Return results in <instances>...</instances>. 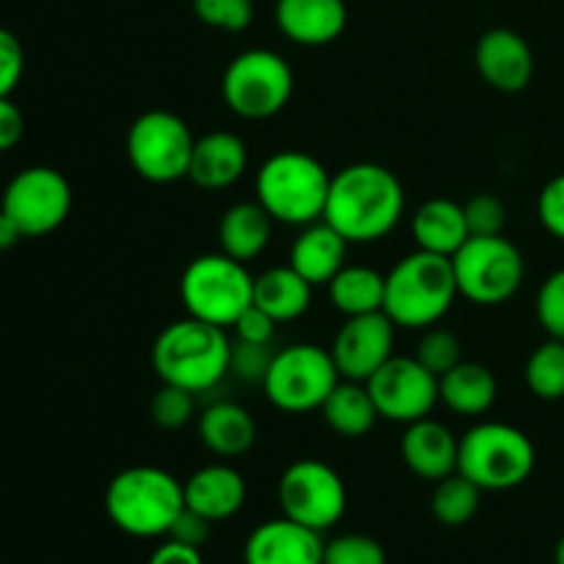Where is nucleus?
<instances>
[{
    "label": "nucleus",
    "mask_w": 564,
    "mask_h": 564,
    "mask_svg": "<svg viewBox=\"0 0 564 564\" xmlns=\"http://www.w3.org/2000/svg\"><path fill=\"white\" fill-rule=\"evenodd\" d=\"M405 215V187L397 174L378 163H352L330 176L325 224L350 246L389 237Z\"/></svg>",
    "instance_id": "1"
},
{
    "label": "nucleus",
    "mask_w": 564,
    "mask_h": 564,
    "mask_svg": "<svg viewBox=\"0 0 564 564\" xmlns=\"http://www.w3.org/2000/svg\"><path fill=\"white\" fill-rule=\"evenodd\" d=\"M231 339L226 328L209 325L187 314L185 319L165 325L152 345V367L160 383L202 394L224 383L229 375Z\"/></svg>",
    "instance_id": "2"
},
{
    "label": "nucleus",
    "mask_w": 564,
    "mask_h": 564,
    "mask_svg": "<svg viewBox=\"0 0 564 564\" xmlns=\"http://www.w3.org/2000/svg\"><path fill=\"white\" fill-rule=\"evenodd\" d=\"M182 510V482L158 466L124 468L105 490V512L110 523L130 538H165Z\"/></svg>",
    "instance_id": "3"
},
{
    "label": "nucleus",
    "mask_w": 564,
    "mask_h": 564,
    "mask_svg": "<svg viewBox=\"0 0 564 564\" xmlns=\"http://www.w3.org/2000/svg\"><path fill=\"white\" fill-rule=\"evenodd\" d=\"M457 295L452 257L416 248L386 273L383 312L397 328L424 330L446 317Z\"/></svg>",
    "instance_id": "4"
},
{
    "label": "nucleus",
    "mask_w": 564,
    "mask_h": 564,
    "mask_svg": "<svg viewBox=\"0 0 564 564\" xmlns=\"http://www.w3.org/2000/svg\"><path fill=\"white\" fill-rule=\"evenodd\" d=\"M330 176L317 158L297 149L270 154L257 171L253 193L275 224L308 226L323 220Z\"/></svg>",
    "instance_id": "5"
},
{
    "label": "nucleus",
    "mask_w": 564,
    "mask_h": 564,
    "mask_svg": "<svg viewBox=\"0 0 564 564\" xmlns=\"http://www.w3.org/2000/svg\"><path fill=\"white\" fill-rule=\"evenodd\" d=\"M538 466L532 438L516 424H474L460 438L457 471L482 490H512L527 482Z\"/></svg>",
    "instance_id": "6"
},
{
    "label": "nucleus",
    "mask_w": 564,
    "mask_h": 564,
    "mask_svg": "<svg viewBox=\"0 0 564 564\" xmlns=\"http://www.w3.org/2000/svg\"><path fill=\"white\" fill-rule=\"evenodd\" d=\"M180 297L191 317L231 328L240 314L253 306V275L224 251L202 253L182 273Z\"/></svg>",
    "instance_id": "7"
},
{
    "label": "nucleus",
    "mask_w": 564,
    "mask_h": 564,
    "mask_svg": "<svg viewBox=\"0 0 564 564\" xmlns=\"http://www.w3.org/2000/svg\"><path fill=\"white\" fill-rule=\"evenodd\" d=\"M292 91H295L292 66L275 50H246L229 61L220 77L226 108L248 121L273 119L290 105Z\"/></svg>",
    "instance_id": "8"
},
{
    "label": "nucleus",
    "mask_w": 564,
    "mask_h": 564,
    "mask_svg": "<svg viewBox=\"0 0 564 564\" xmlns=\"http://www.w3.org/2000/svg\"><path fill=\"white\" fill-rule=\"evenodd\" d=\"M457 292L477 306H501L518 295L527 279L521 248L505 235L468 237L452 257Z\"/></svg>",
    "instance_id": "9"
},
{
    "label": "nucleus",
    "mask_w": 564,
    "mask_h": 564,
    "mask_svg": "<svg viewBox=\"0 0 564 564\" xmlns=\"http://www.w3.org/2000/svg\"><path fill=\"white\" fill-rule=\"evenodd\" d=\"M339 380L341 375L330 350L312 341H301V345H290L275 352L262 389L270 405L279 411L308 413L323 408Z\"/></svg>",
    "instance_id": "10"
},
{
    "label": "nucleus",
    "mask_w": 564,
    "mask_h": 564,
    "mask_svg": "<svg viewBox=\"0 0 564 564\" xmlns=\"http://www.w3.org/2000/svg\"><path fill=\"white\" fill-rule=\"evenodd\" d=\"M193 147L191 127L174 110H147L127 130V160L141 180L154 185L187 180Z\"/></svg>",
    "instance_id": "11"
},
{
    "label": "nucleus",
    "mask_w": 564,
    "mask_h": 564,
    "mask_svg": "<svg viewBox=\"0 0 564 564\" xmlns=\"http://www.w3.org/2000/svg\"><path fill=\"white\" fill-rule=\"evenodd\" d=\"M279 507L281 516L325 534L345 518V479L328 463L317 460V457H303L281 474Z\"/></svg>",
    "instance_id": "12"
},
{
    "label": "nucleus",
    "mask_w": 564,
    "mask_h": 564,
    "mask_svg": "<svg viewBox=\"0 0 564 564\" xmlns=\"http://www.w3.org/2000/svg\"><path fill=\"white\" fill-rule=\"evenodd\" d=\"M0 209L20 226L25 237H44L69 218L72 187L61 171L50 165H31L6 185Z\"/></svg>",
    "instance_id": "13"
},
{
    "label": "nucleus",
    "mask_w": 564,
    "mask_h": 564,
    "mask_svg": "<svg viewBox=\"0 0 564 564\" xmlns=\"http://www.w3.org/2000/svg\"><path fill=\"white\" fill-rule=\"evenodd\" d=\"M380 419L394 424H413L427 419L441 402L438 378L416 361V356H391L367 380Z\"/></svg>",
    "instance_id": "14"
},
{
    "label": "nucleus",
    "mask_w": 564,
    "mask_h": 564,
    "mask_svg": "<svg viewBox=\"0 0 564 564\" xmlns=\"http://www.w3.org/2000/svg\"><path fill=\"white\" fill-rule=\"evenodd\" d=\"M394 328L386 312L345 317V325L336 330L334 345L328 347L341 380L367 383L394 356Z\"/></svg>",
    "instance_id": "15"
},
{
    "label": "nucleus",
    "mask_w": 564,
    "mask_h": 564,
    "mask_svg": "<svg viewBox=\"0 0 564 564\" xmlns=\"http://www.w3.org/2000/svg\"><path fill=\"white\" fill-rule=\"evenodd\" d=\"M474 66L490 88L518 94L532 83L534 53L527 39L512 28H490L477 39Z\"/></svg>",
    "instance_id": "16"
},
{
    "label": "nucleus",
    "mask_w": 564,
    "mask_h": 564,
    "mask_svg": "<svg viewBox=\"0 0 564 564\" xmlns=\"http://www.w3.org/2000/svg\"><path fill=\"white\" fill-rule=\"evenodd\" d=\"M323 532L281 516L264 521L248 534L242 562L246 564H323Z\"/></svg>",
    "instance_id": "17"
},
{
    "label": "nucleus",
    "mask_w": 564,
    "mask_h": 564,
    "mask_svg": "<svg viewBox=\"0 0 564 564\" xmlns=\"http://www.w3.org/2000/svg\"><path fill=\"white\" fill-rule=\"evenodd\" d=\"M400 452L408 471L416 474L419 479H427V482H438V479L457 471L460 438L444 422L427 416L405 424Z\"/></svg>",
    "instance_id": "18"
},
{
    "label": "nucleus",
    "mask_w": 564,
    "mask_h": 564,
    "mask_svg": "<svg viewBox=\"0 0 564 564\" xmlns=\"http://www.w3.org/2000/svg\"><path fill=\"white\" fill-rule=\"evenodd\" d=\"M275 25L301 47H325L347 28L345 0H275Z\"/></svg>",
    "instance_id": "19"
},
{
    "label": "nucleus",
    "mask_w": 564,
    "mask_h": 564,
    "mask_svg": "<svg viewBox=\"0 0 564 564\" xmlns=\"http://www.w3.org/2000/svg\"><path fill=\"white\" fill-rule=\"evenodd\" d=\"M185 490V507L207 518L209 523H220L235 518L246 505V477L226 463H209L198 468L182 482Z\"/></svg>",
    "instance_id": "20"
},
{
    "label": "nucleus",
    "mask_w": 564,
    "mask_h": 564,
    "mask_svg": "<svg viewBox=\"0 0 564 564\" xmlns=\"http://www.w3.org/2000/svg\"><path fill=\"white\" fill-rule=\"evenodd\" d=\"M248 169V147L237 132L215 130L196 138L187 180L202 191H224L240 182Z\"/></svg>",
    "instance_id": "21"
},
{
    "label": "nucleus",
    "mask_w": 564,
    "mask_h": 564,
    "mask_svg": "<svg viewBox=\"0 0 564 564\" xmlns=\"http://www.w3.org/2000/svg\"><path fill=\"white\" fill-rule=\"evenodd\" d=\"M347 246L350 242L334 226L314 220V224L301 226V235L290 248V264L312 286H328V281L345 268Z\"/></svg>",
    "instance_id": "22"
},
{
    "label": "nucleus",
    "mask_w": 564,
    "mask_h": 564,
    "mask_svg": "<svg viewBox=\"0 0 564 564\" xmlns=\"http://www.w3.org/2000/svg\"><path fill=\"white\" fill-rule=\"evenodd\" d=\"M273 224L268 209L253 198V202H237L220 215L218 224V242L226 257L248 264L257 257H262L264 248L270 246L273 237Z\"/></svg>",
    "instance_id": "23"
},
{
    "label": "nucleus",
    "mask_w": 564,
    "mask_h": 564,
    "mask_svg": "<svg viewBox=\"0 0 564 564\" xmlns=\"http://www.w3.org/2000/svg\"><path fill=\"white\" fill-rule=\"evenodd\" d=\"M411 235L419 251L438 253V257H455L468 240V224L463 204L452 198H430L413 213Z\"/></svg>",
    "instance_id": "24"
},
{
    "label": "nucleus",
    "mask_w": 564,
    "mask_h": 564,
    "mask_svg": "<svg viewBox=\"0 0 564 564\" xmlns=\"http://www.w3.org/2000/svg\"><path fill=\"white\" fill-rule=\"evenodd\" d=\"M198 438L213 455L240 457L257 444V422L231 400L213 402L198 416Z\"/></svg>",
    "instance_id": "25"
},
{
    "label": "nucleus",
    "mask_w": 564,
    "mask_h": 564,
    "mask_svg": "<svg viewBox=\"0 0 564 564\" xmlns=\"http://www.w3.org/2000/svg\"><path fill=\"white\" fill-rule=\"evenodd\" d=\"M438 389L441 402L463 419H477L488 413L499 397L496 375L485 364L466 361V358L455 369H449L444 378H438Z\"/></svg>",
    "instance_id": "26"
},
{
    "label": "nucleus",
    "mask_w": 564,
    "mask_h": 564,
    "mask_svg": "<svg viewBox=\"0 0 564 564\" xmlns=\"http://www.w3.org/2000/svg\"><path fill=\"white\" fill-rule=\"evenodd\" d=\"M314 286L292 264H279L253 275V306L268 312L275 323H292L312 306Z\"/></svg>",
    "instance_id": "27"
},
{
    "label": "nucleus",
    "mask_w": 564,
    "mask_h": 564,
    "mask_svg": "<svg viewBox=\"0 0 564 564\" xmlns=\"http://www.w3.org/2000/svg\"><path fill=\"white\" fill-rule=\"evenodd\" d=\"M319 413L339 438H364L372 433L380 419L367 383H358V380H339Z\"/></svg>",
    "instance_id": "28"
},
{
    "label": "nucleus",
    "mask_w": 564,
    "mask_h": 564,
    "mask_svg": "<svg viewBox=\"0 0 564 564\" xmlns=\"http://www.w3.org/2000/svg\"><path fill=\"white\" fill-rule=\"evenodd\" d=\"M328 295L336 312H341L345 317L383 312L386 275L367 264H345L328 281Z\"/></svg>",
    "instance_id": "29"
},
{
    "label": "nucleus",
    "mask_w": 564,
    "mask_h": 564,
    "mask_svg": "<svg viewBox=\"0 0 564 564\" xmlns=\"http://www.w3.org/2000/svg\"><path fill=\"white\" fill-rule=\"evenodd\" d=\"M485 490L474 485L471 479L463 477L460 471L449 474V477L435 482L433 496H430V512L444 527H466L474 516L479 512Z\"/></svg>",
    "instance_id": "30"
},
{
    "label": "nucleus",
    "mask_w": 564,
    "mask_h": 564,
    "mask_svg": "<svg viewBox=\"0 0 564 564\" xmlns=\"http://www.w3.org/2000/svg\"><path fill=\"white\" fill-rule=\"evenodd\" d=\"M529 391L538 400L560 402L564 400V339H545L532 350L523 369Z\"/></svg>",
    "instance_id": "31"
},
{
    "label": "nucleus",
    "mask_w": 564,
    "mask_h": 564,
    "mask_svg": "<svg viewBox=\"0 0 564 564\" xmlns=\"http://www.w3.org/2000/svg\"><path fill=\"white\" fill-rule=\"evenodd\" d=\"M416 361L424 369H430L435 378H444L449 369H455L463 361L460 339L449 328H438V325L424 328V336L416 347Z\"/></svg>",
    "instance_id": "32"
},
{
    "label": "nucleus",
    "mask_w": 564,
    "mask_h": 564,
    "mask_svg": "<svg viewBox=\"0 0 564 564\" xmlns=\"http://www.w3.org/2000/svg\"><path fill=\"white\" fill-rule=\"evenodd\" d=\"M149 416L160 430H182L196 416V394L180 386L163 383L149 402Z\"/></svg>",
    "instance_id": "33"
},
{
    "label": "nucleus",
    "mask_w": 564,
    "mask_h": 564,
    "mask_svg": "<svg viewBox=\"0 0 564 564\" xmlns=\"http://www.w3.org/2000/svg\"><path fill=\"white\" fill-rule=\"evenodd\" d=\"M193 14L215 31L240 33L253 22V0H193Z\"/></svg>",
    "instance_id": "34"
},
{
    "label": "nucleus",
    "mask_w": 564,
    "mask_h": 564,
    "mask_svg": "<svg viewBox=\"0 0 564 564\" xmlns=\"http://www.w3.org/2000/svg\"><path fill=\"white\" fill-rule=\"evenodd\" d=\"M323 564H386V551L369 534H339L325 543Z\"/></svg>",
    "instance_id": "35"
},
{
    "label": "nucleus",
    "mask_w": 564,
    "mask_h": 564,
    "mask_svg": "<svg viewBox=\"0 0 564 564\" xmlns=\"http://www.w3.org/2000/svg\"><path fill=\"white\" fill-rule=\"evenodd\" d=\"M463 213H466L468 235L471 237L505 235L507 207L496 193H477V196L463 204Z\"/></svg>",
    "instance_id": "36"
},
{
    "label": "nucleus",
    "mask_w": 564,
    "mask_h": 564,
    "mask_svg": "<svg viewBox=\"0 0 564 564\" xmlns=\"http://www.w3.org/2000/svg\"><path fill=\"white\" fill-rule=\"evenodd\" d=\"M538 323L551 339H564V268L554 270L540 284L538 301H534Z\"/></svg>",
    "instance_id": "37"
},
{
    "label": "nucleus",
    "mask_w": 564,
    "mask_h": 564,
    "mask_svg": "<svg viewBox=\"0 0 564 564\" xmlns=\"http://www.w3.org/2000/svg\"><path fill=\"white\" fill-rule=\"evenodd\" d=\"M275 352L270 345H253V341L235 339L231 341V358H229V375H235L242 383H259L262 386L264 375H268L270 364H273Z\"/></svg>",
    "instance_id": "38"
},
{
    "label": "nucleus",
    "mask_w": 564,
    "mask_h": 564,
    "mask_svg": "<svg viewBox=\"0 0 564 564\" xmlns=\"http://www.w3.org/2000/svg\"><path fill=\"white\" fill-rule=\"evenodd\" d=\"M538 218L551 237L564 242V171L543 185L538 196Z\"/></svg>",
    "instance_id": "39"
},
{
    "label": "nucleus",
    "mask_w": 564,
    "mask_h": 564,
    "mask_svg": "<svg viewBox=\"0 0 564 564\" xmlns=\"http://www.w3.org/2000/svg\"><path fill=\"white\" fill-rule=\"evenodd\" d=\"M22 72H25V50L9 28H0V97L14 94Z\"/></svg>",
    "instance_id": "40"
},
{
    "label": "nucleus",
    "mask_w": 564,
    "mask_h": 564,
    "mask_svg": "<svg viewBox=\"0 0 564 564\" xmlns=\"http://www.w3.org/2000/svg\"><path fill=\"white\" fill-rule=\"evenodd\" d=\"M275 325L279 323L268 312H262L259 306H248L231 328H235L237 339L253 341V345H270L275 336Z\"/></svg>",
    "instance_id": "41"
},
{
    "label": "nucleus",
    "mask_w": 564,
    "mask_h": 564,
    "mask_svg": "<svg viewBox=\"0 0 564 564\" xmlns=\"http://www.w3.org/2000/svg\"><path fill=\"white\" fill-rule=\"evenodd\" d=\"M209 529H213V523H209L207 518H202L198 512L187 510V507H185L165 538L176 540V543L193 545V549H202V545L209 540Z\"/></svg>",
    "instance_id": "42"
},
{
    "label": "nucleus",
    "mask_w": 564,
    "mask_h": 564,
    "mask_svg": "<svg viewBox=\"0 0 564 564\" xmlns=\"http://www.w3.org/2000/svg\"><path fill=\"white\" fill-rule=\"evenodd\" d=\"M25 132V119L22 110L11 102V97H0V152H9L20 143Z\"/></svg>",
    "instance_id": "43"
},
{
    "label": "nucleus",
    "mask_w": 564,
    "mask_h": 564,
    "mask_svg": "<svg viewBox=\"0 0 564 564\" xmlns=\"http://www.w3.org/2000/svg\"><path fill=\"white\" fill-rule=\"evenodd\" d=\"M147 564H204L202 549H193V545L176 543V540H165Z\"/></svg>",
    "instance_id": "44"
},
{
    "label": "nucleus",
    "mask_w": 564,
    "mask_h": 564,
    "mask_svg": "<svg viewBox=\"0 0 564 564\" xmlns=\"http://www.w3.org/2000/svg\"><path fill=\"white\" fill-rule=\"evenodd\" d=\"M22 237L25 235L20 231V226H17L14 220H11L9 215L0 209V251H9V248H14Z\"/></svg>",
    "instance_id": "45"
},
{
    "label": "nucleus",
    "mask_w": 564,
    "mask_h": 564,
    "mask_svg": "<svg viewBox=\"0 0 564 564\" xmlns=\"http://www.w3.org/2000/svg\"><path fill=\"white\" fill-rule=\"evenodd\" d=\"M554 564H564V534H562L560 543H556V549H554Z\"/></svg>",
    "instance_id": "46"
}]
</instances>
